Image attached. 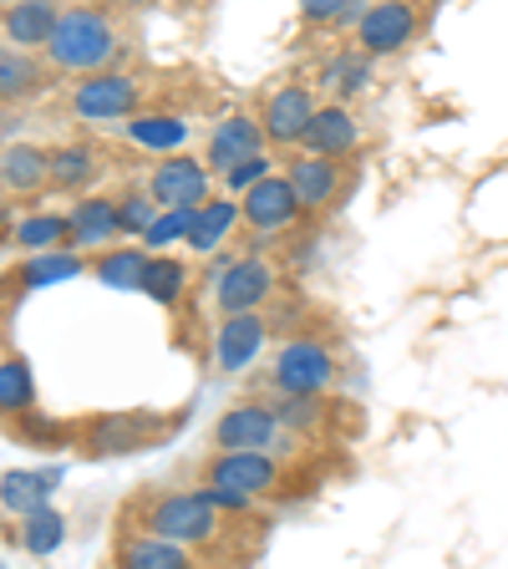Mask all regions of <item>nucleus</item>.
<instances>
[{"instance_id":"f257e3e1","label":"nucleus","mask_w":508,"mask_h":569,"mask_svg":"<svg viewBox=\"0 0 508 569\" xmlns=\"http://www.w3.org/2000/svg\"><path fill=\"white\" fill-rule=\"evenodd\" d=\"M118 529H138V533H153V539H168V545H183V549H213L229 539V519L213 509L209 498L199 488H178V493H142L128 498Z\"/></svg>"},{"instance_id":"f03ea898","label":"nucleus","mask_w":508,"mask_h":569,"mask_svg":"<svg viewBox=\"0 0 508 569\" xmlns=\"http://www.w3.org/2000/svg\"><path fill=\"white\" fill-rule=\"evenodd\" d=\"M118 57H122V36H118L112 11H102V6H71V11H61V26L47 47L51 71L82 82V77L118 71Z\"/></svg>"},{"instance_id":"7ed1b4c3","label":"nucleus","mask_w":508,"mask_h":569,"mask_svg":"<svg viewBox=\"0 0 508 569\" xmlns=\"http://www.w3.org/2000/svg\"><path fill=\"white\" fill-rule=\"evenodd\" d=\"M213 442L225 452H270V458H296L300 452V438L275 417V407L265 402V397L229 407V412L213 422Z\"/></svg>"},{"instance_id":"20e7f679","label":"nucleus","mask_w":508,"mask_h":569,"mask_svg":"<svg viewBox=\"0 0 508 569\" xmlns=\"http://www.w3.org/2000/svg\"><path fill=\"white\" fill-rule=\"evenodd\" d=\"M67 112L87 128H112L122 122L128 128L142 112V82L132 71H102V77H82V82L67 87Z\"/></svg>"},{"instance_id":"39448f33","label":"nucleus","mask_w":508,"mask_h":569,"mask_svg":"<svg viewBox=\"0 0 508 569\" xmlns=\"http://www.w3.org/2000/svg\"><path fill=\"white\" fill-rule=\"evenodd\" d=\"M270 391L275 397H326L336 381V356L316 336H290L270 361Z\"/></svg>"},{"instance_id":"423d86ee","label":"nucleus","mask_w":508,"mask_h":569,"mask_svg":"<svg viewBox=\"0 0 508 569\" xmlns=\"http://www.w3.org/2000/svg\"><path fill=\"white\" fill-rule=\"evenodd\" d=\"M199 478H203L199 488H225V493L239 498H270L290 488L285 458H270V452H209Z\"/></svg>"},{"instance_id":"0eeeda50","label":"nucleus","mask_w":508,"mask_h":569,"mask_svg":"<svg viewBox=\"0 0 508 569\" xmlns=\"http://www.w3.org/2000/svg\"><path fill=\"white\" fill-rule=\"evenodd\" d=\"M422 26H427L422 6H412V0H377V6H367V11H361V21L351 26V47L367 51L371 61H377V57H397V51L412 47Z\"/></svg>"},{"instance_id":"6e6552de","label":"nucleus","mask_w":508,"mask_h":569,"mask_svg":"<svg viewBox=\"0 0 508 569\" xmlns=\"http://www.w3.org/2000/svg\"><path fill=\"white\" fill-rule=\"evenodd\" d=\"M275 290H280V270L265 254H239V260H225L219 280H213V310H219V320L260 316Z\"/></svg>"},{"instance_id":"1a4fd4ad","label":"nucleus","mask_w":508,"mask_h":569,"mask_svg":"<svg viewBox=\"0 0 508 569\" xmlns=\"http://www.w3.org/2000/svg\"><path fill=\"white\" fill-rule=\"evenodd\" d=\"M148 193H153L158 209H203L213 199V168L193 153H178V158H158L148 168Z\"/></svg>"},{"instance_id":"9d476101","label":"nucleus","mask_w":508,"mask_h":569,"mask_svg":"<svg viewBox=\"0 0 508 569\" xmlns=\"http://www.w3.org/2000/svg\"><path fill=\"white\" fill-rule=\"evenodd\" d=\"M316 112H320L316 87H306V82L275 87L260 107L265 142H270V148H285V153H300V138H306V128L316 122Z\"/></svg>"},{"instance_id":"9b49d317","label":"nucleus","mask_w":508,"mask_h":569,"mask_svg":"<svg viewBox=\"0 0 508 569\" xmlns=\"http://www.w3.org/2000/svg\"><path fill=\"white\" fill-rule=\"evenodd\" d=\"M260 153H265V128H260V118H249V112L219 118L209 128V142H203V163L219 178L235 173L239 163H249V158H260Z\"/></svg>"},{"instance_id":"f8f14e48","label":"nucleus","mask_w":508,"mask_h":569,"mask_svg":"<svg viewBox=\"0 0 508 569\" xmlns=\"http://www.w3.org/2000/svg\"><path fill=\"white\" fill-rule=\"evenodd\" d=\"M239 209H245V229H249V234L270 239V234H285V229L296 224L300 213H306V203H300V193L290 189V178L275 173V178H265L255 193H245V199H239Z\"/></svg>"},{"instance_id":"ddd939ff","label":"nucleus","mask_w":508,"mask_h":569,"mask_svg":"<svg viewBox=\"0 0 508 569\" xmlns=\"http://www.w3.org/2000/svg\"><path fill=\"white\" fill-rule=\"evenodd\" d=\"M71 219V249H118L128 244V234H122V219H118V199H107V193H92V199H77L67 209Z\"/></svg>"},{"instance_id":"4468645a","label":"nucleus","mask_w":508,"mask_h":569,"mask_svg":"<svg viewBox=\"0 0 508 569\" xmlns=\"http://www.w3.org/2000/svg\"><path fill=\"white\" fill-rule=\"evenodd\" d=\"M280 173L290 178V189L300 193V203H306V209H331V203L341 199V189H346V163H336V158L290 153Z\"/></svg>"},{"instance_id":"2eb2a0df","label":"nucleus","mask_w":508,"mask_h":569,"mask_svg":"<svg viewBox=\"0 0 508 569\" xmlns=\"http://www.w3.org/2000/svg\"><path fill=\"white\" fill-rule=\"evenodd\" d=\"M356 148H361V122H356V112L346 102H320L316 122H310L306 138H300V153L346 163V153H356Z\"/></svg>"},{"instance_id":"dca6fc26","label":"nucleus","mask_w":508,"mask_h":569,"mask_svg":"<svg viewBox=\"0 0 508 569\" xmlns=\"http://www.w3.org/2000/svg\"><path fill=\"white\" fill-rule=\"evenodd\" d=\"M112 569H203V565L183 545H168V539H153V533H138V529H118Z\"/></svg>"},{"instance_id":"f3484780","label":"nucleus","mask_w":508,"mask_h":569,"mask_svg":"<svg viewBox=\"0 0 508 569\" xmlns=\"http://www.w3.org/2000/svg\"><path fill=\"white\" fill-rule=\"evenodd\" d=\"M107 173V158L97 142L77 138V142H61L51 148V189L57 193H77V199H92V189L102 183Z\"/></svg>"},{"instance_id":"a211bd4d","label":"nucleus","mask_w":508,"mask_h":569,"mask_svg":"<svg viewBox=\"0 0 508 569\" xmlns=\"http://www.w3.org/2000/svg\"><path fill=\"white\" fill-rule=\"evenodd\" d=\"M77 274H92V260L82 249H51V254H31V260L11 264L6 274V290L11 296H31V290H47V284H61V280H77Z\"/></svg>"},{"instance_id":"6ab92c4d","label":"nucleus","mask_w":508,"mask_h":569,"mask_svg":"<svg viewBox=\"0 0 508 569\" xmlns=\"http://www.w3.org/2000/svg\"><path fill=\"white\" fill-rule=\"evenodd\" d=\"M57 26H61V11L51 0H16V6L0 11V31H6V47L11 51H41L47 57Z\"/></svg>"},{"instance_id":"aec40b11","label":"nucleus","mask_w":508,"mask_h":569,"mask_svg":"<svg viewBox=\"0 0 508 569\" xmlns=\"http://www.w3.org/2000/svg\"><path fill=\"white\" fill-rule=\"evenodd\" d=\"M265 336H270V320L265 316H225L219 331H213V367L225 371V377L245 371L265 351Z\"/></svg>"},{"instance_id":"412c9836","label":"nucleus","mask_w":508,"mask_h":569,"mask_svg":"<svg viewBox=\"0 0 508 569\" xmlns=\"http://www.w3.org/2000/svg\"><path fill=\"white\" fill-rule=\"evenodd\" d=\"M0 183H6V199H36V193L51 189V153L36 148V142H6L0 153Z\"/></svg>"},{"instance_id":"4be33fe9","label":"nucleus","mask_w":508,"mask_h":569,"mask_svg":"<svg viewBox=\"0 0 508 569\" xmlns=\"http://www.w3.org/2000/svg\"><path fill=\"white\" fill-rule=\"evenodd\" d=\"M128 142L142 148V153H158V158H178L189 153V138H193V122L178 118V112H138L128 122Z\"/></svg>"},{"instance_id":"5701e85b","label":"nucleus","mask_w":508,"mask_h":569,"mask_svg":"<svg viewBox=\"0 0 508 569\" xmlns=\"http://www.w3.org/2000/svg\"><path fill=\"white\" fill-rule=\"evenodd\" d=\"M245 224V209H239V199H229V193H213L209 203H203L199 213H193V229H189V254H199V260H213L219 249H225V239L235 234V229Z\"/></svg>"},{"instance_id":"b1692460","label":"nucleus","mask_w":508,"mask_h":569,"mask_svg":"<svg viewBox=\"0 0 508 569\" xmlns=\"http://www.w3.org/2000/svg\"><path fill=\"white\" fill-rule=\"evenodd\" d=\"M11 244L21 249V260H31V254H51V249H67L71 244V219L61 209H31L11 224Z\"/></svg>"},{"instance_id":"393cba45","label":"nucleus","mask_w":508,"mask_h":569,"mask_svg":"<svg viewBox=\"0 0 508 569\" xmlns=\"http://www.w3.org/2000/svg\"><path fill=\"white\" fill-rule=\"evenodd\" d=\"M61 483V468H41V473H6L0 478V503H6V513L11 519H31V513L41 509H57L51 503V488Z\"/></svg>"},{"instance_id":"a878e982","label":"nucleus","mask_w":508,"mask_h":569,"mask_svg":"<svg viewBox=\"0 0 508 569\" xmlns=\"http://www.w3.org/2000/svg\"><path fill=\"white\" fill-rule=\"evenodd\" d=\"M189 284H193V270L183 254H153V260H148V274H142V296L163 310H178L183 296H189Z\"/></svg>"},{"instance_id":"bb28decb","label":"nucleus","mask_w":508,"mask_h":569,"mask_svg":"<svg viewBox=\"0 0 508 569\" xmlns=\"http://www.w3.org/2000/svg\"><path fill=\"white\" fill-rule=\"evenodd\" d=\"M47 77H51V67H41L36 51H11V47L0 51V97H6V107L31 102L47 87Z\"/></svg>"},{"instance_id":"cd10ccee","label":"nucleus","mask_w":508,"mask_h":569,"mask_svg":"<svg viewBox=\"0 0 508 569\" xmlns=\"http://www.w3.org/2000/svg\"><path fill=\"white\" fill-rule=\"evenodd\" d=\"M148 249L142 244H118L92 254V274L107 284V290H142V274H148Z\"/></svg>"},{"instance_id":"c85d7f7f","label":"nucleus","mask_w":508,"mask_h":569,"mask_svg":"<svg viewBox=\"0 0 508 569\" xmlns=\"http://www.w3.org/2000/svg\"><path fill=\"white\" fill-rule=\"evenodd\" d=\"M320 87L336 97H356L371 87V57L356 47H336V57L326 61V71H320Z\"/></svg>"},{"instance_id":"c756f323","label":"nucleus","mask_w":508,"mask_h":569,"mask_svg":"<svg viewBox=\"0 0 508 569\" xmlns=\"http://www.w3.org/2000/svg\"><path fill=\"white\" fill-rule=\"evenodd\" d=\"M0 407H6V417H26L36 407L31 361L16 351H6V361H0Z\"/></svg>"},{"instance_id":"7c9ffc66","label":"nucleus","mask_w":508,"mask_h":569,"mask_svg":"<svg viewBox=\"0 0 508 569\" xmlns=\"http://www.w3.org/2000/svg\"><path fill=\"white\" fill-rule=\"evenodd\" d=\"M158 203L153 193H148V183H128V189L118 193V219H122V234H128V244H142L148 239V229L158 224Z\"/></svg>"},{"instance_id":"2f4dec72","label":"nucleus","mask_w":508,"mask_h":569,"mask_svg":"<svg viewBox=\"0 0 508 569\" xmlns=\"http://www.w3.org/2000/svg\"><path fill=\"white\" fill-rule=\"evenodd\" d=\"M265 402L275 407V417H280L296 438H316L320 427H326V417H331V407L320 402V397H275V391H270Z\"/></svg>"},{"instance_id":"473e14b6","label":"nucleus","mask_w":508,"mask_h":569,"mask_svg":"<svg viewBox=\"0 0 508 569\" xmlns=\"http://www.w3.org/2000/svg\"><path fill=\"white\" fill-rule=\"evenodd\" d=\"M21 549L26 555H57L61 545H67V513L61 509H41L31 513V519H21Z\"/></svg>"},{"instance_id":"72a5a7b5","label":"nucleus","mask_w":508,"mask_h":569,"mask_svg":"<svg viewBox=\"0 0 508 569\" xmlns=\"http://www.w3.org/2000/svg\"><path fill=\"white\" fill-rule=\"evenodd\" d=\"M193 213H199V209H193ZM193 213H189V209H163V213H158V224L148 229V239H142V249H148V254H163V249L178 244V239L189 244Z\"/></svg>"},{"instance_id":"f704fd0d","label":"nucleus","mask_w":508,"mask_h":569,"mask_svg":"<svg viewBox=\"0 0 508 569\" xmlns=\"http://www.w3.org/2000/svg\"><path fill=\"white\" fill-rule=\"evenodd\" d=\"M361 11H367V6H356V0H306V6H300L306 26H356Z\"/></svg>"},{"instance_id":"c9c22d12","label":"nucleus","mask_w":508,"mask_h":569,"mask_svg":"<svg viewBox=\"0 0 508 569\" xmlns=\"http://www.w3.org/2000/svg\"><path fill=\"white\" fill-rule=\"evenodd\" d=\"M265 178H275V158H270V153L249 158V163H239L235 173H225V193H229V199H245V193L260 189Z\"/></svg>"}]
</instances>
